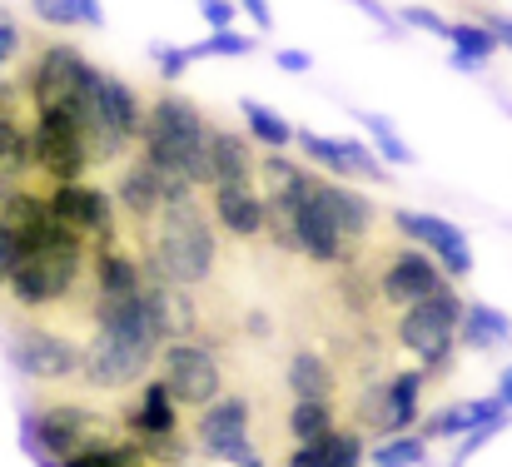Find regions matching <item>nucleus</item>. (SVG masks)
<instances>
[{"mask_svg": "<svg viewBox=\"0 0 512 467\" xmlns=\"http://www.w3.org/2000/svg\"><path fill=\"white\" fill-rule=\"evenodd\" d=\"M145 229V249L135 254L140 269L150 279H165L179 289H199L209 274H214V259H219V244H214V224L209 214L199 209L194 194H174L155 209Z\"/></svg>", "mask_w": 512, "mask_h": 467, "instance_id": "nucleus-1", "label": "nucleus"}, {"mask_svg": "<svg viewBox=\"0 0 512 467\" xmlns=\"http://www.w3.org/2000/svg\"><path fill=\"white\" fill-rule=\"evenodd\" d=\"M204 135H209V120L199 115L194 100H184V95H155L150 100L145 125H140V155L155 164V174L165 184V199L209 189Z\"/></svg>", "mask_w": 512, "mask_h": 467, "instance_id": "nucleus-2", "label": "nucleus"}, {"mask_svg": "<svg viewBox=\"0 0 512 467\" xmlns=\"http://www.w3.org/2000/svg\"><path fill=\"white\" fill-rule=\"evenodd\" d=\"M85 264H90V244L80 234H70L65 224L50 219L35 239L15 244V264H10L5 294L15 299V309H25V313L60 309L80 289Z\"/></svg>", "mask_w": 512, "mask_h": 467, "instance_id": "nucleus-3", "label": "nucleus"}, {"mask_svg": "<svg viewBox=\"0 0 512 467\" xmlns=\"http://www.w3.org/2000/svg\"><path fill=\"white\" fill-rule=\"evenodd\" d=\"M70 120L80 125L85 135V150L90 164H120L140 145V125H145V105H140V90L110 70H95L85 75L75 105H70Z\"/></svg>", "mask_w": 512, "mask_h": 467, "instance_id": "nucleus-4", "label": "nucleus"}, {"mask_svg": "<svg viewBox=\"0 0 512 467\" xmlns=\"http://www.w3.org/2000/svg\"><path fill=\"white\" fill-rule=\"evenodd\" d=\"M100 438H110V423L95 413V408H85V403H70V398H60V403H40L30 418H25V443H30V453L45 463H65V458H75V453H85L90 443H100Z\"/></svg>", "mask_w": 512, "mask_h": 467, "instance_id": "nucleus-5", "label": "nucleus"}, {"mask_svg": "<svg viewBox=\"0 0 512 467\" xmlns=\"http://www.w3.org/2000/svg\"><path fill=\"white\" fill-rule=\"evenodd\" d=\"M458 313H463V299L453 294V284H443L438 294L408 304L403 318H398V343L433 373L448 368L453 348H458Z\"/></svg>", "mask_w": 512, "mask_h": 467, "instance_id": "nucleus-6", "label": "nucleus"}, {"mask_svg": "<svg viewBox=\"0 0 512 467\" xmlns=\"http://www.w3.org/2000/svg\"><path fill=\"white\" fill-rule=\"evenodd\" d=\"M150 368H155V353H150V348L125 343V338L95 328V333L80 343V368H75V378H80L90 393H130L135 383H145Z\"/></svg>", "mask_w": 512, "mask_h": 467, "instance_id": "nucleus-7", "label": "nucleus"}, {"mask_svg": "<svg viewBox=\"0 0 512 467\" xmlns=\"http://www.w3.org/2000/svg\"><path fill=\"white\" fill-rule=\"evenodd\" d=\"M155 378L170 388V398L179 408H204V403H214L219 398V388H224V368H219V358L204 348V343H194V338H170L160 353H155Z\"/></svg>", "mask_w": 512, "mask_h": 467, "instance_id": "nucleus-8", "label": "nucleus"}, {"mask_svg": "<svg viewBox=\"0 0 512 467\" xmlns=\"http://www.w3.org/2000/svg\"><path fill=\"white\" fill-rule=\"evenodd\" d=\"M30 169L45 174V184L80 179L90 169V150L70 110H35L30 120Z\"/></svg>", "mask_w": 512, "mask_h": 467, "instance_id": "nucleus-9", "label": "nucleus"}, {"mask_svg": "<svg viewBox=\"0 0 512 467\" xmlns=\"http://www.w3.org/2000/svg\"><path fill=\"white\" fill-rule=\"evenodd\" d=\"M125 433L155 458V463L174 467L179 463V403L160 378L135 383V398L125 403Z\"/></svg>", "mask_w": 512, "mask_h": 467, "instance_id": "nucleus-10", "label": "nucleus"}, {"mask_svg": "<svg viewBox=\"0 0 512 467\" xmlns=\"http://www.w3.org/2000/svg\"><path fill=\"white\" fill-rule=\"evenodd\" d=\"M85 75H90V60H85L80 45H70V40L40 45V55L25 70V100H30V110H70L75 95H80V85H85Z\"/></svg>", "mask_w": 512, "mask_h": 467, "instance_id": "nucleus-11", "label": "nucleus"}, {"mask_svg": "<svg viewBox=\"0 0 512 467\" xmlns=\"http://www.w3.org/2000/svg\"><path fill=\"white\" fill-rule=\"evenodd\" d=\"M10 363L30 378V383H70L80 368V343L60 338L55 328L40 323H20L10 338Z\"/></svg>", "mask_w": 512, "mask_h": 467, "instance_id": "nucleus-12", "label": "nucleus"}, {"mask_svg": "<svg viewBox=\"0 0 512 467\" xmlns=\"http://www.w3.org/2000/svg\"><path fill=\"white\" fill-rule=\"evenodd\" d=\"M45 204H50V219H55V224H65L70 234H80L85 244H95V239H110V234H115V199H110L105 189L85 184V179L50 184Z\"/></svg>", "mask_w": 512, "mask_h": 467, "instance_id": "nucleus-13", "label": "nucleus"}, {"mask_svg": "<svg viewBox=\"0 0 512 467\" xmlns=\"http://www.w3.org/2000/svg\"><path fill=\"white\" fill-rule=\"evenodd\" d=\"M393 229L398 234H408L443 274H453V279H468L473 274V249H468V234L463 229H453L448 219H438V214H418V209H398L393 214Z\"/></svg>", "mask_w": 512, "mask_h": 467, "instance_id": "nucleus-14", "label": "nucleus"}, {"mask_svg": "<svg viewBox=\"0 0 512 467\" xmlns=\"http://www.w3.org/2000/svg\"><path fill=\"white\" fill-rule=\"evenodd\" d=\"M194 438L209 458L219 463H249L254 458V443H249V403L244 398H214L199 408V423H194Z\"/></svg>", "mask_w": 512, "mask_h": 467, "instance_id": "nucleus-15", "label": "nucleus"}, {"mask_svg": "<svg viewBox=\"0 0 512 467\" xmlns=\"http://www.w3.org/2000/svg\"><path fill=\"white\" fill-rule=\"evenodd\" d=\"M294 145L324 174H339V179H388V164L373 155L368 145H358V140H329L319 130H294Z\"/></svg>", "mask_w": 512, "mask_h": 467, "instance_id": "nucleus-16", "label": "nucleus"}, {"mask_svg": "<svg viewBox=\"0 0 512 467\" xmlns=\"http://www.w3.org/2000/svg\"><path fill=\"white\" fill-rule=\"evenodd\" d=\"M443 284H448V274H443V269H438L423 249H398V254H393V264L383 269L378 294H383V304L408 309V304H418V299L438 294Z\"/></svg>", "mask_w": 512, "mask_h": 467, "instance_id": "nucleus-17", "label": "nucleus"}, {"mask_svg": "<svg viewBox=\"0 0 512 467\" xmlns=\"http://www.w3.org/2000/svg\"><path fill=\"white\" fill-rule=\"evenodd\" d=\"M309 199L324 209V219H329V224L343 234V244L368 239V229H373V219H378L373 199H363V194H358V189H348L343 179H314Z\"/></svg>", "mask_w": 512, "mask_h": 467, "instance_id": "nucleus-18", "label": "nucleus"}, {"mask_svg": "<svg viewBox=\"0 0 512 467\" xmlns=\"http://www.w3.org/2000/svg\"><path fill=\"white\" fill-rule=\"evenodd\" d=\"M209 214L234 239H259L264 234V219H269L264 194L254 184H209Z\"/></svg>", "mask_w": 512, "mask_h": 467, "instance_id": "nucleus-19", "label": "nucleus"}, {"mask_svg": "<svg viewBox=\"0 0 512 467\" xmlns=\"http://www.w3.org/2000/svg\"><path fill=\"white\" fill-rule=\"evenodd\" d=\"M110 199L125 209L130 224H150L155 209L165 204V184H160V174H155L150 159L130 155L125 164H120V174H115V194H110Z\"/></svg>", "mask_w": 512, "mask_h": 467, "instance_id": "nucleus-20", "label": "nucleus"}, {"mask_svg": "<svg viewBox=\"0 0 512 467\" xmlns=\"http://www.w3.org/2000/svg\"><path fill=\"white\" fill-rule=\"evenodd\" d=\"M204 159H209V184H254V179H259L254 140H244L239 130L209 125V135H204Z\"/></svg>", "mask_w": 512, "mask_h": 467, "instance_id": "nucleus-21", "label": "nucleus"}, {"mask_svg": "<svg viewBox=\"0 0 512 467\" xmlns=\"http://www.w3.org/2000/svg\"><path fill=\"white\" fill-rule=\"evenodd\" d=\"M145 304L155 313V323H160V338L170 343V338H194L199 333V313H194V294H184L179 284H165V279H150L145 274Z\"/></svg>", "mask_w": 512, "mask_h": 467, "instance_id": "nucleus-22", "label": "nucleus"}, {"mask_svg": "<svg viewBox=\"0 0 512 467\" xmlns=\"http://www.w3.org/2000/svg\"><path fill=\"white\" fill-rule=\"evenodd\" d=\"M289 467H363V438L358 433H319V438H304L294 453H289Z\"/></svg>", "mask_w": 512, "mask_h": 467, "instance_id": "nucleus-23", "label": "nucleus"}, {"mask_svg": "<svg viewBox=\"0 0 512 467\" xmlns=\"http://www.w3.org/2000/svg\"><path fill=\"white\" fill-rule=\"evenodd\" d=\"M448 45H453L448 65L463 70V75H478V70H488V60L498 50V35L483 20H448Z\"/></svg>", "mask_w": 512, "mask_h": 467, "instance_id": "nucleus-24", "label": "nucleus"}, {"mask_svg": "<svg viewBox=\"0 0 512 467\" xmlns=\"http://www.w3.org/2000/svg\"><path fill=\"white\" fill-rule=\"evenodd\" d=\"M418 393H423V368H408L383 383V428L378 433H408L418 423Z\"/></svg>", "mask_w": 512, "mask_h": 467, "instance_id": "nucleus-25", "label": "nucleus"}, {"mask_svg": "<svg viewBox=\"0 0 512 467\" xmlns=\"http://www.w3.org/2000/svg\"><path fill=\"white\" fill-rule=\"evenodd\" d=\"M512 338V318L488 304H463L458 313V343L473 348V353H488V348H503Z\"/></svg>", "mask_w": 512, "mask_h": 467, "instance_id": "nucleus-26", "label": "nucleus"}, {"mask_svg": "<svg viewBox=\"0 0 512 467\" xmlns=\"http://www.w3.org/2000/svg\"><path fill=\"white\" fill-rule=\"evenodd\" d=\"M65 467H160L135 438H100L85 453L65 458Z\"/></svg>", "mask_w": 512, "mask_h": 467, "instance_id": "nucleus-27", "label": "nucleus"}, {"mask_svg": "<svg viewBox=\"0 0 512 467\" xmlns=\"http://www.w3.org/2000/svg\"><path fill=\"white\" fill-rule=\"evenodd\" d=\"M239 115H244V135H249L259 150H289V145H294V125H289L279 110H269V105H259V100H244Z\"/></svg>", "mask_w": 512, "mask_h": 467, "instance_id": "nucleus-28", "label": "nucleus"}, {"mask_svg": "<svg viewBox=\"0 0 512 467\" xmlns=\"http://www.w3.org/2000/svg\"><path fill=\"white\" fill-rule=\"evenodd\" d=\"M289 388H294V398H334L339 378L319 353H294L289 358Z\"/></svg>", "mask_w": 512, "mask_h": 467, "instance_id": "nucleus-29", "label": "nucleus"}, {"mask_svg": "<svg viewBox=\"0 0 512 467\" xmlns=\"http://www.w3.org/2000/svg\"><path fill=\"white\" fill-rule=\"evenodd\" d=\"M0 174L10 184H25L30 179V125L20 115H5L0 120Z\"/></svg>", "mask_w": 512, "mask_h": 467, "instance_id": "nucleus-30", "label": "nucleus"}, {"mask_svg": "<svg viewBox=\"0 0 512 467\" xmlns=\"http://www.w3.org/2000/svg\"><path fill=\"white\" fill-rule=\"evenodd\" d=\"M353 120L368 130V145L383 164H413V145L398 135V125L388 115H373V110H353Z\"/></svg>", "mask_w": 512, "mask_h": 467, "instance_id": "nucleus-31", "label": "nucleus"}, {"mask_svg": "<svg viewBox=\"0 0 512 467\" xmlns=\"http://www.w3.org/2000/svg\"><path fill=\"white\" fill-rule=\"evenodd\" d=\"M373 467H423L428 463V438L423 433H383L373 453H363Z\"/></svg>", "mask_w": 512, "mask_h": 467, "instance_id": "nucleus-32", "label": "nucleus"}, {"mask_svg": "<svg viewBox=\"0 0 512 467\" xmlns=\"http://www.w3.org/2000/svg\"><path fill=\"white\" fill-rule=\"evenodd\" d=\"M329 428H334V398H294V408H289V433H294V443L319 438V433H329Z\"/></svg>", "mask_w": 512, "mask_h": 467, "instance_id": "nucleus-33", "label": "nucleus"}, {"mask_svg": "<svg viewBox=\"0 0 512 467\" xmlns=\"http://www.w3.org/2000/svg\"><path fill=\"white\" fill-rule=\"evenodd\" d=\"M249 50H254V35H239L234 25H229V30H209V40L189 45V55H194V60H204V55H219V60H239V55H249Z\"/></svg>", "mask_w": 512, "mask_h": 467, "instance_id": "nucleus-34", "label": "nucleus"}, {"mask_svg": "<svg viewBox=\"0 0 512 467\" xmlns=\"http://www.w3.org/2000/svg\"><path fill=\"white\" fill-rule=\"evenodd\" d=\"M150 60H155V70H160V80H165V85L184 80V70L194 65L189 45H165V40H155V45H150Z\"/></svg>", "mask_w": 512, "mask_h": 467, "instance_id": "nucleus-35", "label": "nucleus"}, {"mask_svg": "<svg viewBox=\"0 0 512 467\" xmlns=\"http://www.w3.org/2000/svg\"><path fill=\"white\" fill-rule=\"evenodd\" d=\"M398 25H403V30H423V35L448 40V20H443L438 10H428V5H403V10H398Z\"/></svg>", "mask_w": 512, "mask_h": 467, "instance_id": "nucleus-36", "label": "nucleus"}, {"mask_svg": "<svg viewBox=\"0 0 512 467\" xmlns=\"http://www.w3.org/2000/svg\"><path fill=\"white\" fill-rule=\"evenodd\" d=\"M20 50H25V35H20V25L0 10V70H5V65H15V60H20Z\"/></svg>", "mask_w": 512, "mask_h": 467, "instance_id": "nucleus-37", "label": "nucleus"}, {"mask_svg": "<svg viewBox=\"0 0 512 467\" xmlns=\"http://www.w3.org/2000/svg\"><path fill=\"white\" fill-rule=\"evenodd\" d=\"M199 15L209 20V30H229L234 15H239V5L234 0H199Z\"/></svg>", "mask_w": 512, "mask_h": 467, "instance_id": "nucleus-38", "label": "nucleus"}, {"mask_svg": "<svg viewBox=\"0 0 512 467\" xmlns=\"http://www.w3.org/2000/svg\"><path fill=\"white\" fill-rule=\"evenodd\" d=\"M348 5H358V10H363V15H368V20H373V25L383 30V35H393V40L403 35V25H398V15H393V10H383L378 0H348Z\"/></svg>", "mask_w": 512, "mask_h": 467, "instance_id": "nucleus-39", "label": "nucleus"}, {"mask_svg": "<svg viewBox=\"0 0 512 467\" xmlns=\"http://www.w3.org/2000/svg\"><path fill=\"white\" fill-rule=\"evenodd\" d=\"M274 65H279L284 75H309V70H314V55H309V50H279Z\"/></svg>", "mask_w": 512, "mask_h": 467, "instance_id": "nucleus-40", "label": "nucleus"}, {"mask_svg": "<svg viewBox=\"0 0 512 467\" xmlns=\"http://www.w3.org/2000/svg\"><path fill=\"white\" fill-rule=\"evenodd\" d=\"M70 15H75V25H105V10H100V0H60Z\"/></svg>", "mask_w": 512, "mask_h": 467, "instance_id": "nucleus-41", "label": "nucleus"}, {"mask_svg": "<svg viewBox=\"0 0 512 467\" xmlns=\"http://www.w3.org/2000/svg\"><path fill=\"white\" fill-rule=\"evenodd\" d=\"M30 10H35L45 25H75V15H70L60 0H30Z\"/></svg>", "mask_w": 512, "mask_h": 467, "instance_id": "nucleus-42", "label": "nucleus"}, {"mask_svg": "<svg viewBox=\"0 0 512 467\" xmlns=\"http://www.w3.org/2000/svg\"><path fill=\"white\" fill-rule=\"evenodd\" d=\"M239 5L249 10V20H254V25H259L264 35L274 30V10H269V0H239Z\"/></svg>", "mask_w": 512, "mask_h": 467, "instance_id": "nucleus-43", "label": "nucleus"}, {"mask_svg": "<svg viewBox=\"0 0 512 467\" xmlns=\"http://www.w3.org/2000/svg\"><path fill=\"white\" fill-rule=\"evenodd\" d=\"M20 100H25V95H20V90H15V85L0 75V120H5V115H20Z\"/></svg>", "mask_w": 512, "mask_h": 467, "instance_id": "nucleus-44", "label": "nucleus"}, {"mask_svg": "<svg viewBox=\"0 0 512 467\" xmlns=\"http://www.w3.org/2000/svg\"><path fill=\"white\" fill-rule=\"evenodd\" d=\"M10 264H15V239H10L5 224H0V289H5V279H10Z\"/></svg>", "mask_w": 512, "mask_h": 467, "instance_id": "nucleus-45", "label": "nucleus"}, {"mask_svg": "<svg viewBox=\"0 0 512 467\" xmlns=\"http://www.w3.org/2000/svg\"><path fill=\"white\" fill-rule=\"evenodd\" d=\"M483 25L498 35V45H508V50H512V15H488Z\"/></svg>", "mask_w": 512, "mask_h": 467, "instance_id": "nucleus-46", "label": "nucleus"}, {"mask_svg": "<svg viewBox=\"0 0 512 467\" xmlns=\"http://www.w3.org/2000/svg\"><path fill=\"white\" fill-rule=\"evenodd\" d=\"M503 408H512V368H503V378H498V393H493Z\"/></svg>", "mask_w": 512, "mask_h": 467, "instance_id": "nucleus-47", "label": "nucleus"}, {"mask_svg": "<svg viewBox=\"0 0 512 467\" xmlns=\"http://www.w3.org/2000/svg\"><path fill=\"white\" fill-rule=\"evenodd\" d=\"M10 189H15V184H10V179H5V174H0V199H5V194H10Z\"/></svg>", "mask_w": 512, "mask_h": 467, "instance_id": "nucleus-48", "label": "nucleus"}, {"mask_svg": "<svg viewBox=\"0 0 512 467\" xmlns=\"http://www.w3.org/2000/svg\"><path fill=\"white\" fill-rule=\"evenodd\" d=\"M239 467H264V458H249V463H239Z\"/></svg>", "mask_w": 512, "mask_h": 467, "instance_id": "nucleus-49", "label": "nucleus"}, {"mask_svg": "<svg viewBox=\"0 0 512 467\" xmlns=\"http://www.w3.org/2000/svg\"><path fill=\"white\" fill-rule=\"evenodd\" d=\"M174 467H179V463H174Z\"/></svg>", "mask_w": 512, "mask_h": 467, "instance_id": "nucleus-50", "label": "nucleus"}]
</instances>
